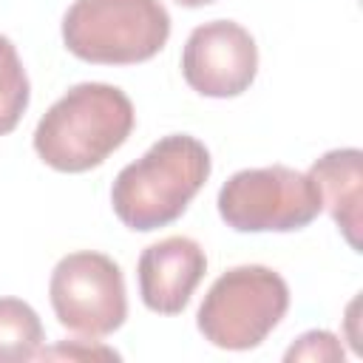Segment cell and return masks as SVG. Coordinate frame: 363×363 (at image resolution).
I'll list each match as a JSON object with an SVG mask.
<instances>
[{
	"label": "cell",
	"mask_w": 363,
	"mask_h": 363,
	"mask_svg": "<svg viewBox=\"0 0 363 363\" xmlns=\"http://www.w3.org/2000/svg\"><path fill=\"white\" fill-rule=\"evenodd\" d=\"M286 363H295V360H309V363H337L343 360V346L340 340L326 332V329H312V332H303L284 354Z\"/></svg>",
	"instance_id": "7c38bea8"
},
{
	"label": "cell",
	"mask_w": 363,
	"mask_h": 363,
	"mask_svg": "<svg viewBox=\"0 0 363 363\" xmlns=\"http://www.w3.org/2000/svg\"><path fill=\"white\" fill-rule=\"evenodd\" d=\"M43 346L40 315L20 298H0V363L37 357Z\"/></svg>",
	"instance_id": "30bf717a"
},
{
	"label": "cell",
	"mask_w": 363,
	"mask_h": 363,
	"mask_svg": "<svg viewBox=\"0 0 363 363\" xmlns=\"http://www.w3.org/2000/svg\"><path fill=\"white\" fill-rule=\"evenodd\" d=\"M182 74L201 96H238L258 74V45L235 20H210L190 31L182 51Z\"/></svg>",
	"instance_id": "52a82bcc"
},
{
	"label": "cell",
	"mask_w": 363,
	"mask_h": 363,
	"mask_svg": "<svg viewBox=\"0 0 363 363\" xmlns=\"http://www.w3.org/2000/svg\"><path fill=\"white\" fill-rule=\"evenodd\" d=\"M312 182L320 190L323 207L332 213L337 230L354 252H360L363 227V153L357 147H337L323 153L309 167Z\"/></svg>",
	"instance_id": "9c48e42d"
},
{
	"label": "cell",
	"mask_w": 363,
	"mask_h": 363,
	"mask_svg": "<svg viewBox=\"0 0 363 363\" xmlns=\"http://www.w3.org/2000/svg\"><path fill=\"white\" fill-rule=\"evenodd\" d=\"M179 6H187V9H199V6H207V3H216V0H176Z\"/></svg>",
	"instance_id": "5bb4252c"
},
{
	"label": "cell",
	"mask_w": 363,
	"mask_h": 363,
	"mask_svg": "<svg viewBox=\"0 0 363 363\" xmlns=\"http://www.w3.org/2000/svg\"><path fill=\"white\" fill-rule=\"evenodd\" d=\"M207 272V255L187 235L162 238L139 255V295L150 312L179 315Z\"/></svg>",
	"instance_id": "ba28073f"
},
{
	"label": "cell",
	"mask_w": 363,
	"mask_h": 363,
	"mask_svg": "<svg viewBox=\"0 0 363 363\" xmlns=\"http://www.w3.org/2000/svg\"><path fill=\"white\" fill-rule=\"evenodd\" d=\"M48 298L60 326L82 337H105L128 318L122 269L113 258L94 250L68 252L57 261Z\"/></svg>",
	"instance_id": "8992f818"
},
{
	"label": "cell",
	"mask_w": 363,
	"mask_h": 363,
	"mask_svg": "<svg viewBox=\"0 0 363 363\" xmlns=\"http://www.w3.org/2000/svg\"><path fill=\"white\" fill-rule=\"evenodd\" d=\"M133 119V102L122 88L79 82L43 113L34 130V150L60 173H85L125 145Z\"/></svg>",
	"instance_id": "6da1fadb"
},
{
	"label": "cell",
	"mask_w": 363,
	"mask_h": 363,
	"mask_svg": "<svg viewBox=\"0 0 363 363\" xmlns=\"http://www.w3.org/2000/svg\"><path fill=\"white\" fill-rule=\"evenodd\" d=\"M40 357H68V360H119V352L105 349V346H88L85 340H68L54 349L37 352Z\"/></svg>",
	"instance_id": "4fadbf2b"
},
{
	"label": "cell",
	"mask_w": 363,
	"mask_h": 363,
	"mask_svg": "<svg viewBox=\"0 0 363 363\" xmlns=\"http://www.w3.org/2000/svg\"><path fill=\"white\" fill-rule=\"evenodd\" d=\"M210 150L190 133L162 136L147 153L119 170L111 187L116 218L150 233L176 221L210 176Z\"/></svg>",
	"instance_id": "7a4b0ae2"
},
{
	"label": "cell",
	"mask_w": 363,
	"mask_h": 363,
	"mask_svg": "<svg viewBox=\"0 0 363 363\" xmlns=\"http://www.w3.org/2000/svg\"><path fill=\"white\" fill-rule=\"evenodd\" d=\"M170 37L159 0H74L62 17L65 48L96 65H133L156 57Z\"/></svg>",
	"instance_id": "3957f363"
},
{
	"label": "cell",
	"mask_w": 363,
	"mask_h": 363,
	"mask_svg": "<svg viewBox=\"0 0 363 363\" xmlns=\"http://www.w3.org/2000/svg\"><path fill=\"white\" fill-rule=\"evenodd\" d=\"M216 204L227 227L238 233H292L312 224L323 210L312 176L286 164L233 173Z\"/></svg>",
	"instance_id": "5b68a950"
},
{
	"label": "cell",
	"mask_w": 363,
	"mask_h": 363,
	"mask_svg": "<svg viewBox=\"0 0 363 363\" xmlns=\"http://www.w3.org/2000/svg\"><path fill=\"white\" fill-rule=\"evenodd\" d=\"M31 99L26 68L9 37L0 34V136L11 133Z\"/></svg>",
	"instance_id": "8fae6325"
},
{
	"label": "cell",
	"mask_w": 363,
	"mask_h": 363,
	"mask_svg": "<svg viewBox=\"0 0 363 363\" xmlns=\"http://www.w3.org/2000/svg\"><path fill=\"white\" fill-rule=\"evenodd\" d=\"M289 309L286 281L261 264L233 267L207 289L196 323L218 349L247 352L267 340Z\"/></svg>",
	"instance_id": "277c9868"
}]
</instances>
